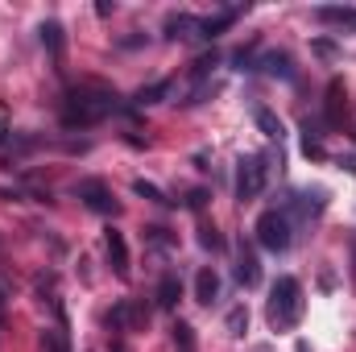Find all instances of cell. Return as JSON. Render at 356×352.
I'll use <instances>...</instances> for the list:
<instances>
[{
    "label": "cell",
    "instance_id": "6da1fadb",
    "mask_svg": "<svg viewBox=\"0 0 356 352\" xmlns=\"http://www.w3.org/2000/svg\"><path fill=\"white\" fill-rule=\"evenodd\" d=\"M298 319H302V282L282 273L269 290V323L277 332H290V328H298Z\"/></svg>",
    "mask_w": 356,
    "mask_h": 352
},
{
    "label": "cell",
    "instance_id": "7a4b0ae2",
    "mask_svg": "<svg viewBox=\"0 0 356 352\" xmlns=\"http://www.w3.org/2000/svg\"><path fill=\"white\" fill-rule=\"evenodd\" d=\"M112 108H116V95H108V91H95V95L91 91H71L67 104H63V125L67 129H91Z\"/></svg>",
    "mask_w": 356,
    "mask_h": 352
},
{
    "label": "cell",
    "instance_id": "3957f363",
    "mask_svg": "<svg viewBox=\"0 0 356 352\" xmlns=\"http://www.w3.org/2000/svg\"><path fill=\"white\" fill-rule=\"evenodd\" d=\"M253 232H257V245L269 249V253H286V249H290V241H294V224H290V216H286L282 207L261 211Z\"/></svg>",
    "mask_w": 356,
    "mask_h": 352
},
{
    "label": "cell",
    "instance_id": "277c9868",
    "mask_svg": "<svg viewBox=\"0 0 356 352\" xmlns=\"http://www.w3.org/2000/svg\"><path fill=\"white\" fill-rule=\"evenodd\" d=\"M266 182H269V158L266 154L245 158V162H241V175H236V199H241V203H253V199L266 191Z\"/></svg>",
    "mask_w": 356,
    "mask_h": 352
},
{
    "label": "cell",
    "instance_id": "5b68a950",
    "mask_svg": "<svg viewBox=\"0 0 356 352\" xmlns=\"http://www.w3.org/2000/svg\"><path fill=\"white\" fill-rule=\"evenodd\" d=\"M75 195L88 203L91 211H99V216H116V211H120V203L112 199V191H108L99 178H79V182H75Z\"/></svg>",
    "mask_w": 356,
    "mask_h": 352
},
{
    "label": "cell",
    "instance_id": "8992f818",
    "mask_svg": "<svg viewBox=\"0 0 356 352\" xmlns=\"http://www.w3.org/2000/svg\"><path fill=\"white\" fill-rule=\"evenodd\" d=\"M323 207H327V195H323V191H294V195L282 203V211L290 216V224H294V220H315Z\"/></svg>",
    "mask_w": 356,
    "mask_h": 352
},
{
    "label": "cell",
    "instance_id": "52a82bcc",
    "mask_svg": "<svg viewBox=\"0 0 356 352\" xmlns=\"http://www.w3.org/2000/svg\"><path fill=\"white\" fill-rule=\"evenodd\" d=\"M104 249H108V265H112V273H116V278H129V245H124V232L108 228Z\"/></svg>",
    "mask_w": 356,
    "mask_h": 352
},
{
    "label": "cell",
    "instance_id": "ba28073f",
    "mask_svg": "<svg viewBox=\"0 0 356 352\" xmlns=\"http://www.w3.org/2000/svg\"><path fill=\"white\" fill-rule=\"evenodd\" d=\"M141 319H149V307H137V303H116V307L108 311V328H112V332H129V328L141 323Z\"/></svg>",
    "mask_w": 356,
    "mask_h": 352
},
{
    "label": "cell",
    "instance_id": "9c48e42d",
    "mask_svg": "<svg viewBox=\"0 0 356 352\" xmlns=\"http://www.w3.org/2000/svg\"><path fill=\"white\" fill-rule=\"evenodd\" d=\"M253 71H266V75H273V79H294V58H290L286 50H269V54L257 58Z\"/></svg>",
    "mask_w": 356,
    "mask_h": 352
},
{
    "label": "cell",
    "instance_id": "30bf717a",
    "mask_svg": "<svg viewBox=\"0 0 356 352\" xmlns=\"http://www.w3.org/2000/svg\"><path fill=\"white\" fill-rule=\"evenodd\" d=\"M302 158H311V162H323L327 158V150H323V129H319V120H302Z\"/></svg>",
    "mask_w": 356,
    "mask_h": 352
},
{
    "label": "cell",
    "instance_id": "8fae6325",
    "mask_svg": "<svg viewBox=\"0 0 356 352\" xmlns=\"http://www.w3.org/2000/svg\"><path fill=\"white\" fill-rule=\"evenodd\" d=\"M166 38H203V17L170 13V17H166Z\"/></svg>",
    "mask_w": 356,
    "mask_h": 352
},
{
    "label": "cell",
    "instance_id": "7c38bea8",
    "mask_svg": "<svg viewBox=\"0 0 356 352\" xmlns=\"http://www.w3.org/2000/svg\"><path fill=\"white\" fill-rule=\"evenodd\" d=\"M236 282L241 286H257L261 282V265H257V253L249 245H241V253H236Z\"/></svg>",
    "mask_w": 356,
    "mask_h": 352
},
{
    "label": "cell",
    "instance_id": "4fadbf2b",
    "mask_svg": "<svg viewBox=\"0 0 356 352\" xmlns=\"http://www.w3.org/2000/svg\"><path fill=\"white\" fill-rule=\"evenodd\" d=\"M216 298H220V278H216V269H199V273H195V303L211 307Z\"/></svg>",
    "mask_w": 356,
    "mask_h": 352
},
{
    "label": "cell",
    "instance_id": "5bb4252c",
    "mask_svg": "<svg viewBox=\"0 0 356 352\" xmlns=\"http://www.w3.org/2000/svg\"><path fill=\"white\" fill-rule=\"evenodd\" d=\"M340 112H344V83L332 79L327 83V99H323V125H340Z\"/></svg>",
    "mask_w": 356,
    "mask_h": 352
},
{
    "label": "cell",
    "instance_id": "9a60e30c",
    "mask_svg": "<svg viewBox=\"0 0 356 352\" xmlns=\"http://www.w3.org/2000/svg\"><path fill=\"white\" fill-rule=\"evenodd\" d=\"M154 298H158V307H166V311L178 307V298H182V278H178V273H162V282H158V294H154Z\"/></svg>",
    "mask_w": 356,
    "mask_h": 352
},
{
    "label": "cell",
    "instance_id": "2e32d148",
    "mask_svg": "<svg viewBox=\"0 0 356 352\" xmlns=\"http://www.w3.org/2000/svg\"><path fill=\"white\" fill-rule=\"evenodd\" d=\"M42 349L46 352H71V336H67V319H63V311H58V328L42 332Z\"/></svg>",
    "mask_w": 356,
    "mask_h": 352
},
{
    "label": "cell",
    "instance_id": "e0dca14e",
    "mask_svg": "<svg viewBox=\"0 0 356 352\" xmlns=\"http://www.w3.org/2000/svg\"><path fill=\"white\" fill-rule=\"evenodd\" d=\"M315 17L327 21V25H356V8H348V4H344V8H340V4H336V8L323 4V8H315Z\"/></svg>",
    "mask_w": 356,
    "mask_h": 352
},
{
    "label": "cell",
    "instance_id": "ac0fdd59",
    "mask_svg": "<svg viewBox=\"0 0 356 352\" xmlns=\"http://www.w3.org/2000/svg\"><path fill=\"white\" fill-rule=\"evenodd\" d=\"M236 13H241V8H228V13H220V17H203V38H207V42L220 38V33L236 21Z\"/></svg>",
    "mask_w": 356,
    "mask_h": 352
},
{
    "label": "cell",
    "instance_id": "d6986e66",
    "mask_svg": "<svg viewBox=\"0 0 356 352\" xmlns=\"http://www.w3.org/2000/svg\"><path fill=\"white\" fill-rule=\"evenodd\" d=\"M38 33H42V46H46L54 58H63V25H58V21H46Z\"/></svg>",
    "mask_w": 356,
    "mask_h": 352
},
{
    "label": "cell",
    "instance_id": "ffe728a7",
    "mask_svg": "<svg viewBox=\"0 0 356 352\" xmlns=\"http://www.w3.org/2000/svg\"><path fill=\"white\" fill-rule=\"evenodd\" d=\"M224 328H228V336H245V332H249V311H245V303L228 307V315H224Z\"/></svg>",
    "mask_w": 356,
    "mask_h": 352
},
{
    "label": "cell",
    "instance_id": "44dd1931",
    "mask_svg": "<svg viewBox=\"0 0 356 352\" xmlns=\"http://www.w3.org/2000/svg\"><path fill=\"white\" fill-rule=\"evenodd\" d=\"M166 95H170V79H158V83H149V88L137 91V104L149 108V104H158V99H166Z\"/></svg>",
    "mask_w": 356,
    "mask_h": 352
},
{
    "label": "cell",
    "instance_id": "7402d4cb",
    "mask_svg": "<svg viewBox=\"0 0 356 352\" xmlns=\"http://www.w3.org/2000/svg\"><path fill=\"white\" fill-rule=\"evenodd\" d=\"M253 120H257V129H261L266 137H282V120H277L269 108H257V112H253Z\"/></svg>",
    "mask_w": 356,
    "mask_h": 352
},
{
    "label": "cell",
    "instance_id": "603a6c76",
    "mask_svg": "<svg viewBox=\"0 0 356 352\" xmlns=\"http://www.w3.org/2000/svg\"><path fill=\"white\" fill-rule=\"evenodd\" d=\"M211 67H220V54H216V50L199 54V58L191 63V75H195V79H207V75H211Z\"/></svg>",
    "mask_w": 356,
    "mask_h": 352
},
{
    "label": "cell",
    "instance_id": "cb8c5ba5",
    "mask_svg": "<svg viewBox=\"0 0 356 352\" xmlns=\"http://www.w3.org/2000/svg\"><path fill=\"white\" fill-rule=\"evenodd\" d=\"M170 332H175V349L178 352H195V332H191V323H182V319H178Z\"/></svg>",
    "mask_w": 356,
    "mask_h": 352
},
{
    "label": "cell",
    "instance_id": "d4e9b609",
    "mask_svg": "<svg viewBox=\"0 0 356 352\" xmlns=\"http://www.w3.org/2000/svg\"><path fill=\"white\" fill-rule=\"evenodd\" d=\"M133 191H137L141 199H149V203H170V199H166V191H162V186H154V182H145V178H137V182H133Z\"/></svg>",
    "mask_w": 356,
    "mask_h": 352
},
{
    "label": "cell",
    "instance_id": "484cf974",
    "mask_svg": "<svg viewBox=\"0 0 356 352\" xmlns=\"http://www.w3.org/2000/svg\"><path fill=\"white\" fill-rule=\"evenodd\" d=\"M199 245H203V249H211V253H220V249H224L220 228H216V224H203V228H199Z\"/></svg>",
    "mask_w": 356,
    "mask_h": 352
},
{
    "label": "cell",
    "instance_id": "4316f807",
    "mask_svg": "<svg viewBox=\"0 0 356 352\" xmlns=\"http://www.w3.org/2000/svg\"><path fill=\"white\" fill-rule=\"evenodd\" d=\"M311 50H315L319 58H336V54H340V46H336L332 38H315V42H311Z\"/></svg>",
    "mask_w": 356,
    "mask_h": 352
},
{
    "label": "cell",
    "instance_id": "83f0119b",
    "mask_svg": "<svg viewBox=\"0 0 356 352\" xmlns=\"http://www.w3.org/2000/svg\"><path fill=\"white\" fill-rule=\"evenodd\" d=\"M145 241H149V245H158V249H166V245H175V237H170L166 228H145Z\"/></svg>",
    "mask_w": 356,
    "mask_h": 352
},
{
    "label": "cell",
    "instance_id": "f1b7e54d",
    "mask_svg": "<svg viewBox=\"0 0 356 352\" xmlns=\"http://www.w3.org/2000/svg\"><path fill=\"white\" fill-rule=\"evenodd\" d=\"M203 203H207V191H203V186H195V191H186V207H191V211H199Z\"/></svg>",
    "mask_w": 356,
    "mask_h": 352
},
{
    "label": "cell",
    "instance_id": "f546056e",
    "mask_svg": "<svg viewBox=\"0 0 356 352\" xmlns=\"http://www.w3.org/2000/svg\"><path fill=\"white\" fill-rule=\"evenodd\" d=\"M95 13H99V17H112V13H116V4H108V0H99V4H95Z\"/></svg>",
    "mask_w": 356,
    "mask_h": 352
},
{
    "label": "cell",
    "instance_id": "4dcf8cb0",
    "mask_svg": "<svg viewBox=\"0 0 356 352\" xmlns=\"http://www.w3.org/2000/svg\"><path fill=\"white\" fill-rule=\"evenodd\" d=\"M340 166H348V175L356 178V158H340Z\"/></svg>",
    "mask_w": 356,
    "mask_h": 352
},
{
    "label": "cell",
    "instance_id": "1f68e13d",
    "mask_svg": "<svg viewBox=\"0 0 356 352\" xmlns=\"http://www.w3.org/2000/svg\"><path fill=\"white\" fill-rule=\"evenodd\" d=\"M4 137H8V129H4V104H0V145H4Z\"/></svg>",
    "mask_w": 356,
    "mask_h": 352
},
{
    "label": "cell",
    "instance_id": "d6a6232c",
    "mask_svg": "<svg viewBox=\"0 0 356 352\" xmlns=\"http://www.w3.org/2000/svg\"><path fill=\"white\" fill-rule=\"evenodd\" d=\"M112 352H124V344H120V340H116V349H112Z\"/></svg>",
    "mask_w": 356,
    "mask_h": 352
},
{
    "label": "cell",
    "instance_id": "836d02e7",
    "mask_svg": "<svg viewBox=\"0 0 356 352\" xmlns=\"http://www.w3.org/2000/svg\"><path fill=\"white\" fill-rule=\"evenodd\" d=\"M257 352H273V349H269V344H261V349H257Z\"/></svg>",
    "mask_w": 356,
    "mask_h": 352
},
{
    "label": "cell",
    "instance_id": "e575fe53",
    "mask_svg": "<svg viewBox=\"0 0 356 352\" xmlns=\"http://www.w3.org/2000/svg\"><path fill=\"white\" fill-rule=\"evenodd\" d=\"M0 303H4V290H0Z\"/></svg>",
    "mask_w": 356,
    "mask_h": 352
}]
</instances>
